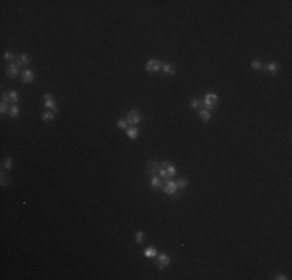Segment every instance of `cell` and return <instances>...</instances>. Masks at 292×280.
<instances>
[{
	"label": "cell",
	"mask_w": 292,
	"mask_h": 280,
	"mask_svg": "<svg viewBox=\"0 0 292 280\" xmlns=\"http://www.w3.org/2000/svg\"><path fill=\"white\" fill-rule=\"evenodd\" d=\"M218 101H219V97H218L216 93H207V95L204 97V100H202V106H204V109L211 111V109L216 108Z\"/></svg>",
	"instance_id": "cell-1"
},
{
	"label": "cell",
	"mask_w": 292,
	"mask_h": 280,
	"mask_svg": "<svg viewBox=\"0 0 292 280\" xmlns=\"http://www.w3.org/2000/svg\"><path fill=\"white\" fill-rule=\"evenodd\" d=\"M141 120H143L141 112L137 111V109H132V111H129V112L126 114V121H127L129 126H137Z\"/></svg>",
	"instance_id": "cell-2"
},
{
	"label": "cell",
	"mask_w": 292,
	"mask_h": 280,
	"mask_svg": "<svg viewBox=\"0 0 292 280\" xmlns=\"http://www.w3.org/2000/svg\"><path fill=\"white\" fill-rule=\"evenodd\" d=\"M44 106H45L47 109H53L54 114L59 112V108L56 106V100H54V97H53L51 93H45V95H44Z\"/></svg>",
	"instance_id": "cell-3"
},
{
	"label": "cell",
	"mask_w": 292,
	"mask_h": 280,
	"mask_svg": "<svg viewBox=\"0 0 292 280\" xmlns=\"http://www.w3.org/2000/svg\"><path fill=\"white\" fill-rule=\"evenodd\" d=\"M177 184H176V181H172V179H169V181H166L165 182V185H163V193L165 195H168V196H174L176 193H177Z\"/></svg>",
	"instance_id": "cell-4"
},
{
	"label": "cell",
	"mask_w": 292,
	"mask_h": 280,
	"mask_svg": "<svg viewBox=\"0 0 292 280\" xmlns=\"http://www.w3.org/2000/svg\"><path fill=\"white\" fill-rule=\"evenodd\" d=\"M160 69H162V62H160L159 59H149V61L146 62V70L151 72V73H156V72H159Z\"/></svg>",
	"instance_id": "cell-5"
},
{
	"label": "cell",
	"mask_w": 292,
	"mask_h": 280,
	"mask_svg": "<svg viewBox=\"0 0 292 280\" xmlns=\"http://www.w3.org/2000/svg\"><path fill=\"white\" fill-rule=\"evenodd\" d=\"M159 168H160V163L157 160H149L146 163V173L154 176V174H159Z\"/></svg>",
	"instance_id": "cell-6"
},
{
	"label": "cell",
	"mask_w": 292,
	"mask_h": 280,
	"mask_svg": "<svg viewBox=\"0 0 292 280\" xmlns=\"http://www.w3.org/2000/svg\"><path fill=\"white\" fill-rule=\"evenodd\" d=\"M169 263H171V258H169L168 254H160L159 255V260H157V268L159 269H165Z\"/></svg>",
	"instance_id": "cell-7"
},
{
	"label": "cell",
	"mask_w": 292,
	"mask_h": 280,
	"mask_svg": "<svg viewBox=\"0 0 292 280\" xmlns=\"http://www.w3.org/2000/svg\"><path fill=\"white\" fill-rule=\"evenodd\" d=\"M19 64L17 62H9V66H8V69H6V75L9 77V78H16L17 75H19Z\"/></svg>",
	"instance_id": "cell-8"
},
{
	"label": "cell",
	"mask_w": 292,
	"mask_h": 280,
	"mask_svg": "<svg viewBox=\"0 0 292 280\" xmlns=\"http://www.w3.org/2000/svg\"><path fill=\"white\" fill-rule=\"evenodd\" d=\"M33 81H34V72H33L31 69H27V70L22 72V82L30 84V82H33Z\"/></svg>",
	"instance_id": "cell-9"
},
{
	"label": "cell",
	"mask_w": 292,
	"mask_h": 280,
	"mask_svg": "<svg viewBox=\"0 0 292 280\" xmlns=\"http://www.w3.org/2000/svg\"><path fill=\"white\" fill-rule=\"evenodd\" d=\"M126 135H127L131 140H137V137H138V128H137V126H129V128L126 129Z\"/></svg>",
	"instance_id": "cell-10"
},
{
	"label": "cell",
	"mask_w": 292,
	"mask_h": 280,
	"mask_svg": "<svg viewBox=\"0 0 292 280\" xmlns=\"http://www.w3.org/2000/svg\"><path fill=\"white\" fill-rule=\"evenodd\" d=\"M162 72L165 75H174V64L172 62H162Z\"/></svg>",
	"instance_id": "cell-11"
},
{
	"label": "cell",
	"mask_w": 292,
	"mask_h": 280,
	"mask_svg": "<svg viewBox=\"0 0 292 280\" xmlns=\"http://www.w3.org/2000/svg\"><path fill=\"white\" fill-rule=\"evenodd\" d=\"M143 255H145L146 258H154V257H157V249H156L154 246H148V247L143 251Z\"/></svg>",
	"instance_id": "cell-12"
},
{
	"label": "cell",
	"mask_w": 292,
	"mask_h": 280,
	"mask_svg": "<svg viewBox=\"0 0 292 280\" xmlns=\"http://www.w3.org/2000/svg\"><path fill=\"white\" fill-rule=\"evenodd\" d=\"M30 62H31V59H30V56L25 55V53H22V55L17 58V64H19V66H30Z\"/></svg>",
	"instance_id": "cell-13"
},
{
	"label": "cell",
	"mask_w": 292,
	"mask_h": 280,
	"mask_svg": "<svg viewBox=\"0 0 292 280\" xmlns=\"http://www.w3.org/2000/svg\"><path fill=\"white\" fill-rule=\"evenodd\" d=\"M151 187L152 188H160L162 187V179L159 177V174L151 176Z\"/></svg>",
	"instance_id": "cell-14"
},
{
	"label": "cell",
	"mask_w": 292,
	"mask_h": 280,
	"mask_svg": "<svg viewBox=\"0 0 292 280\" xmlns=\"http://www.w3.org/2000/svg\"><path fill=\"white\" fill-rule=\"evenodd\" d=\"M266 70H267L269 73H277V72H278V64L272 61V62H269V64L266 66Z\"/></svg>",
	"instance_id": "cell-15"
},
{
	"label": "cell",
	"mask_w": 292,
	"mask_h": 280,
	"mask_svg": "<svg viewBox=\"0 0 292 280\" xmlns=\"http://www.w3.org/2000/svg\"><path fill=\"white\" fill-rule=\"evenodd\" d=\"M176 184H177V188H179V190H185L187 185H188V177H182V179L176 181Z\"/></svg>",
	"instance_id": "cell-16"
},
{
	"label": "cell",
	"mask_w": 292,
	"mask_h": 280,
	"mask_svg": "<svg viewBox=\"0 0 292 280\" xmlns=\"http://www.w3.org/2000/svg\"><path fill=\"white\" fill-rule=\"evenodd\" d=\"M199 117H201V120L210 121V120H211V112H210V111H207V109H202V111L199 112Z\"/></svg>",
	"instance_id": "cell-17"
},
{
	"label": "cell",
	"mask_w": 292,
	"mask_h": 280,
	"mask_svg": "<svg viewBox=\"0 0 292 280\" xmlns=\"http://www.w3.org/2000/svg\"><path fill=\"white\" fill-rule=\"evenodd\" d=\"M250 67L253 70H261V69H264V66H263V62H261L259 59H253L250 62Z\"/></svg>",
	"instance_id": "cell-18"
},
{
	"label": "cell",
	"mask_w": 292,
	"mask_h": 280,
	"mask_svg": "<svg viewBox=\"0 0 292 280\" xmlns=\"http://www.w3.org/2000/svg\"><path fill=\"white\" fill-rule=\"evenodd\" d=\"M54 119V112H50V111H44L42 112V120L44 121H51Z\"/></svg>",
	"instance_id": "cell-19"
},
{
	"label": "cell",
	"mask_w": 292,
	"mask_h": 280,
	"mask_svg": "<svg viewBox=\"0 0 292 280\" xmlns=\"http://www.w3.org/2000/svg\"><path fill=\"white\" fill-rule=\"evenodd\" d=\"M19 112H20V109H19V106H17V104H13V106H11V109H9V117H13V119H16V117L19 115Z\"/></svg>",
	"instance_id": "cell-20"
},
{
	"label": "cell",
	"mask_w": 292,
	"mask_h": 280,
	"mask_svg": "<svg viewBox=\"0 0 292 280\" xmlns=\"http://www.w3.org/2000/svg\"><path fill=\"white\" fill-rule=\"evenodd\" d=\"M9 100H11L13 104H17V103H19V93H17L16 90H11V92H9Z\"/></svg>",
	"instance_id": "cell-21"
},
{
	"label": "cell",
	"mask_w": 292,
	"mask_h": 280,
	"mask_svg": "<svg viewBox=\"0 0 292 280\" xmlns=\"http://www.w3.org/2000/svg\"><path fill=\"white\" fill-rule=\"evenodd\" d=\"M0 184H2V187H8V185H9V182H8V177H6L5 171H2V173H0Z\"/></svg>",
	"instance_id": "cell-22"
},
{
	"label": "cell",
	"mask_w": 292,
	"mask_h": 280,
	"mask_svg": "<svg viewBox=\"0 0 292 280\" xmlns=\"http://www.w3.org/2000/svg\"><path fill=\"white\" fill-rule=\"evenodd\" d=\"M13 168V159L11 157H6L3 160V170H11Z\"/></svg>",
	"instance_id": "cell-23"
},
{
	"label": "cell",
	"mask_w": 292,
	"mask_h": 280,
	"mask_svg": "<svg viewBox=\"0 0 292 280\" xmlns=\"http://www.w3.org/2000/svg\"><path fill=\"white\" fill-rule=\"evenodd\" d=\"M134 240H135V243H143V240H145V232H141V230H138V232L135 234V237H134Z\"/></svg>",
	"instance_id": "cell-24"
},
{
	"label": "cell",
	"mask_w": 292,
	"mask_h": 280,
	"mask_svg": "<svg viewBox=\"0 0 292 280\" xmlns=\"http://www.w3.org/2000/svg\"><path fill=\"white\" fill-rule=\"evenodd\" d=\"M190 103H191V108H193V109H199V108L202 106V101H201V100H197V98H193Z\"/></svg>",
	"instance_id": "cell-25"
},
{
	"label": "cell",
	"mask_w": 292,
	"mask_h": 280,
	"mask_svg": "<svg viewBox=\"0 0 292 280\" xmlns=\"http://www.w3.org/2000/svg\"><path fill=\"white\" fill-rule=\"evenodd\" d=\"M9 103H3L2 101V104H0V114H6V112H9Z\"/></svg>",
	"instance_id": "cell-26"
},
{
	"label": "cell",
	"mask_w": 292,
	"mask_h": 280,
	"mask_svg": "<svg viewBox=\"0 0 292 280\" xmlns=\"http://www.w3.org/2000/svg\"><path fill=\"white\" fill-rule=\"evenodd\" d=\"M117 126H118L120 129H127V128H129V124H127L126 119H120V120L117 121Z\"/></svg>",
	"instance_id": "cell-27"
},
{
	"label": "cell",
	"mask_w": 292,
	"mask_h": 280,
	"mask_svg": "<svg viewBox=\"0 0 292 280\" xmlns=\"http://www.w3.org/2000/svg\"><path fill=\"white\" fill-rule=\"evenodd\" d=\"M3 56H5V59H8V61H13V59H14V55H13L11 51H5Z\"/></svg>",
	"instance_id": "cell-28"
},
{
	"label": "cell",
	"mask_w": 292,
	"mask_h": 280,
	"mask_svg": "<svg viewBox=\"0 0 292 280\" xmlns=\"http://www.w3.org/2000/svg\"><path fill=\"white\" fill-rule=\"evenodd\" d=\"M275 279H277V280H288V279H289V277H286L284 274H278V276H277Z\"/></svg>",
	"instance_id": "cell-29"
}]
</instances>
